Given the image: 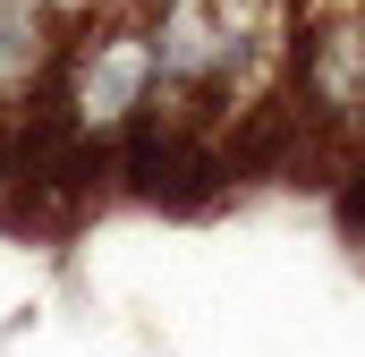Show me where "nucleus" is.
I'll return each mask as SVG.
<instances>
[{
  "label": "nucleus",
  "instance_id": "nucleus-1",
  "mask_svg": "<svg viewBox=\"0 0 365 357\" xmlns=\"http://www.w3.org/2000/svg\"><path fill=\"white\" fill-rule=\"evenodd\" d=\"M153 43V119L221 136L230 94L247 86L255 51L272 43V0H162V17L145 26Z\"/></svg>",
  "mask_w": 365,
  "mask_h": 357
},
{
  "label": "nucleus",
  "instance_id": "nucleus-2",
  "mask_svg": "<svg viewBox=\"0 0 365 357\" xmlns=\"http://www.w3.org/2000/svg\"><path fill=\"white\" fill-rule=\"evenodd\" d=\"M153 119V43L145 26H102L68 51V77H60V128L93 145V154H119L128 128Z\"/></svg>",
  "mask_w": 365,
  "mask_h": 357
},
{
  "label": "nucleus",
  "instance_id": "nucleus-3",
  "mask_svg": "<svg viewBox=\"0 0 365 357\" xmlns=\"http://www.w3.org/2000/svg\"><path fill=\"white\" fill-rule=\"evenodd\" d=\"M60 69V17L43 0H0V102H26Z\"/></svg>",
  "mask_w": 365,
  "mask_h": 357
},
{
  "label": "nucleus",
  "instance_id": "nucleus-4",
  "mask_svg": "<svg viewBox=\"0 0 365 357\" xmlns=\"http://www.w3.org/2000/svg\"><path fill=\"white\" fill-rule=\"evenodd\" d=\"M43 9H51V17H60V9H86V0H43Z\"/></svg>",
  "mask_w": 365,
  "mask_h": 357
}]
</instances>
